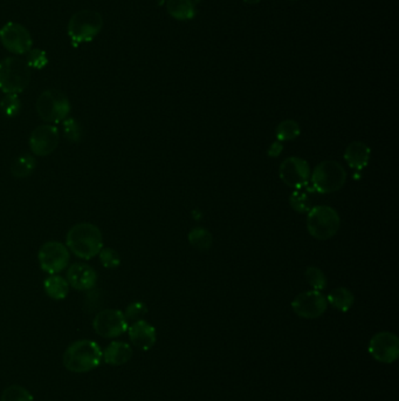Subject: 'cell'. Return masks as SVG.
<instances>
[{
	"mask_svg": "<svg viewBox=\"0 0 399 401\" xmlns=\"http://www.w3.org/2000/svg\"><path fill=\"white\" fill-rule=\"evenodd\" d=\"M66 247L81 260H92L103 248V235L95 224L81 222L69 229Z\"/></svg>",
	"mask_w": 399,
	"mask_h": 401,
	"instance_id": "1",
	"label": "cell"
},
{
	"mask_svg": "<svg viewBox=\"0 0 399 401\" xmlns=\"http://www.w3.org/2000/svg\"><path fill=\"white\" fill-rule=\"evenodd\" d=\"M102 362V350L98 342L82 339L68 346L63 355V365L71 372L85 373L98 367Z\"/></svg>",
	"mask_w": 399,
	"mask_h": 401,
	"instance_id": "2",
	"label": "cell"
},
{
	"mask_svg": "<svg viewBox=\"0 0 399 401\" xmlns=\"http://www.w3.org/2000/svg\"><path fill=\"white\" fill-rule=\"evenodd\" d=\"M105 25L102 14L98 11L83 9L73 14L67 25V34L74 46L95 39Z\"/></svg>",
	"mask_w": 399,
	"mask_h": 401,
	"instance_id": "3",
	"label": "cell"
},
{
	"mask_svg": "<svg viewBox=\"0 0 399 401\" xmlns=\"http://www.w3.org/2000/svg\"><path fill=\"white\" fill-rule=\"evenodd\" d=\"M31 81V68L19 56H7L0 61V91L4 94H20Z\"/></svg>",
	"mask_w": 399,
	"mask_h": 401,
	"instance_id": "4",
	"label": "cell"
},
{
	"mask_svg": "<svg viewBox=\"0 0 399 401\" xmlns=\"http://www.w3.org/2000/svg\"><path fill=\"white\" fill-rule=\"evenodd\" d=\"M72 111L71 101L59 89H47L36 100V112L49 125H58L68 118Z\"/></svg>",
	"mask_w": 399,
	"mask_h": 401,
	"instance_id": "5",
	"label": "cell"
},
{
	"mask_svg": "<svg viewBox=\"0 0 399 401\" xmlns=\"http://www.w3.org/2000/svg\"><path fill=\"white\" fill-rule=\"evenodd\" d=\"M347 180L343 166L337 161L321 162L311 174V186L320 194H331L340 191Z\"/></svg>",
	"mask_w": 399,
	"mask_h": 401,
	"instance_id": "6",
	"label": "cell"
},
{
	"mask_svg": "<svg viewBox=\"0 0 399 401\" xmlns=\"http://www.w3.org/2000/svg\"><path fill=\"white\" fill-rule=\"evenodd\" d=\"M307 214L308 231L316 240H329L340 229V216L334 208L316 205L311 208Z\"/></svg>",
	"mask_w": 399,
	"mask_h": 401,
	"instance_id": "7",
	"label": "cell"
},
{
	"mask_svg": "<svg viewBox=\"0 0 399 401\" xmlns=\"http://www.w3.org/2000/svg\"><path fill=\"white\" fill-rule=\"evenodd\" d=\"M69 258L68 248L58 240H49L43 244L38 253L40 268L48 275H58L68 267Z\"/></svg>",
	"mask_w": 399,
	"mask_h": 401,
	"instance_id": "8",
	"label": "cell"
},
{
	"mask_svg": "<svg viewBox=\"0 0 399 401\" xmlns=\"http://www.w3.org/2000/svg\"><path fill=\"white\" fill-rule=\"evenodd\" d=\"M0 43L14 56H25L32 49L30 31L19 23H7L0 29Z\"/></svg>",
	"mask_w": 399,
	"mask_h": 401,
	"instance_id": "9",
	"label": "cell"
},
{
	"mask_svg": "<svg viewBox=\"0 0 399 401\" xmlns=\"http://www.w3.org/2000/svg\"><path fill=\"white\" fill-rule=\"evenodd\" d=\"M93 328L105 339L118 338L128 331V320L120 310H102L93 320Z\"/></svg>",
	"mask_w": 399,
	"mask_h": 401,
	"instance_id": "10",
	"label": "cell"
},
{
	"mask_svg": "<svg viewBox=\"0 0 399 401\" xmlns=\"http://www.w3.org/2000/svg\"><path fill=\"white\" fill-rule=\"evenodd\" d=\"M327 298L316 290L300 293L291 302L295 315L304 319H316L327 311Z\"/></svg>",
	"mask_w": 399,
	"mask_h": 401,
	"instance_id": "11",
	"label": "cell"
},
{
	"mask_svg": "<svg viewBox=\"0 0 399 401\" xmlns=\"http://www.w3.org/2000/svg\"><path fill=\"white\" fill-rule=\"evenodd\" d=\"M369 353L382 364H393L399 355V339L393 333H380L373 335L369 342Z\"/></svg>",
	"mask_w": 399,
	"mask_h": 401,
	"instance_id": "12",
	"label": "cell"
},
{
	"mask_svg": "<svg viewBox=\"0 0 399 401\" xmlns=\"http://www.w3.org/2000/svg\"><path fill=\"white\" fill-rule=\"evenodd\" d=\"M279 174L288 187L302 189L311 180V168L306 160L291 156L282 162L279 169Z\"/></svg>",
	"mask_w": 399,
	"mask_h": 401,
	"instance_id": "13",
	"label": "cell"
},
{
	"mask_svg": "<svg viewBox=\"0 0 399 401\" xmlns=\"http://www.w3.org/2000/svg\"><path fill=\"white\" fill-rule=\"evenodd\" d=\"M59 129L54 125L38 126L30 136V148L33 154L40 158L48 156L59 146Z\"/></svg>",
	"mask_w": 399,
	"mask_h": 401,
	"instance_id": "14",
	"label": "cell"
},
{
	"mask_svg": "<svg viewBox=\"0 0 399 401\" xmlns=\"http://www.w3.org/2000/svg\"><path fill=\"white\" fill-rule=\"evenodd\" d=\"M66 280L69 286L78 291H90L98 283V273L86 263H76L67 270Z\"/></svg>",
	"mask_w": 399,
	"mask_h": 401,
	"instance_id": "15",
	"label": "cell"
},
{
	"mask_svg": "<svg viewBox=\"0 0 399 401\" xmlns=\"http://www.w3.org/2000/svg\"><path fill=\"white\" fill-rule=\"evenodd\" d=\"M128 335L131 344L142 351L152 349L157 340L156 329L144 319L133 323L128 328Z\"/></svg>",
	"mask_w": 399,
	"mask_h": 401,
	"instance_id": "16",
	"label": "cell"
},
{
	"mask_svg": "<svg viewBox=\"0 0 399 401\" xmlns=\"http://www.w3.org/2000/svg\"><path fill=\"white\" fill-rule=\"evenodd\" d=\"M133 358V349L128 342H113L102 351V359L112 366L125 365Z\"/></svg>",
	"mask_w": 399,
	"mask_h": 401,
	"instance_id": "17",
	"label": "cell"
},
{
	"mask_svg": "<svg viewBox=\"0 0 399 401\" xmlns=\"http://www.w3.org/2000/svg\"><path fill=\"white\" fill-rule=\"evenodd\" d=\"M348 166L355 171H362L367 167L370 158V148L363 142H353L344 153Z\"/></svg>",
	"mask_w": 399,
	"mask_h": 401,
	"instance_id": "18",
	"label": "cell"
},
{
	"mask_svg": "<svg viewBox=\"0 0 399 401\" xmlns=\"http://www.w3.org/2000/svg\"><path fill=\"white\" fill-rule=\"evenodd\" d=\"M43 289L49 298L54 300H63L68 295L69 284L65 277L51 275L43 282Z\"/></svg>",
	"mask_w": 399,
	"mask_h": 401,
	"instance_id": "19",
	"label": "cell"
},
{
	"mask_svg": "<svg viewBox=\"0 0 399 401\" xmlns=\"http://www.w3.org/2000/svg\"><path fill=\"white\" fill-rule=\"evenodd\" d=\"M167 10L171 17L182 21L193 19L196 16L192 0H167Z\"/></svg>",
	"mask_w": 399,
	"mask_h": 401,
	"instance_id": "20",
	"label": "cell"
},
{
	"mask_svg": "<svg viewBox=\"0 0 399 401\" xmlns=\"http://www.w3.org/2000/svg\"><path fill=\"white\" fill-rule=\"evenodd\" d=\"M353 295L346 288H336L328 295L327 302L341 313H348L353 305Z\"/></svg>",
	"mask_w": 399,
	"mask_h": 401,
	"instance_id": "21",
	"label": "cell"
},
{
	"mask_svg": "<svg viewBox=\"0 0 399 401\" xmlns=\"http://www.w3.org/2000/svg\"><path fill=\"white\" fill-rule=\"evenodd\" d=\"M36 168V160L33 155H19L11 166V174L16 178H27L34 173Z\"/></svg>",
	"mask_w": 399,
	"mask_h": 401,
	"instance_id": "22",
	"label": "cell"
},
{
	"mask_svg": "<svg viewBox=\"0 0 399 401\" xmlns=\"http://www.w3.org/2000/svg\"><path fill=\"white\" fill-rule=\"evenodd\" d=\"M189 242L198 250H209L212 245L213 237L205 228H195L189 234Z\"/></svg>",
	"mask_w": 399,
	"mask_h": 401,
	"instance_id": "23",
	"label": "cell"
},
{
	"mask_svg": "<svg viewBox=\"0 0 399 401\" xmlns=\"http://www.w3.org/2000/svg\"><path fill=\"white\" fill-rule=\"evenodd\" d=\"M0 111L6 118H16L21 111L19 94H5L0 100Z\"/></svg>",
	"mask_w": 399,
	"mask_h": 401,
	"instance_id": "24",
	"label": "cell"
},
{
	"mask_svg": "<svg viewBox=\"0 0 399 401\" xmlns=\"http://www.w3.org/2000/svg\"><path fill=\"white\" fill-rule=\"evenodd\" d=\"M300 135V126L294 120H285L276 128V138L279 141H291Z\"/></svg>",
	"mask_w": 399,
	"mask_h": 401,
	"instance_id": "25",
	"label": "cell"
},
{
	"mask_svg": "<svg viewBox=\"0 0 399 401\" xmlns=\"http://www.w3.org/2000/svg\"><path fill=\"white\" fill-rule=\"evenodd\" d=\"M289 203L291 207L300 214H306L313 208L309 195L302 189H295L294 193L289 198Z\"/></svg>",
	"mask_w": 399,
	"mask_h": 401,
	"instance_id": "26",
	"label": "cell"
},
{
	"mask_svg": "<svg viewBox=\"0 0 399 401\" xmlns=\"http://www.w3.org/2000/svg\"><path fill=\"white\" fill-rule=\"evenodd\" d=\"M0 401H34L26 388L19 385H12L3 392Z\"/></svg>",
	"mask_w": 399,
	"mask_h": 401,
	"instance_id": "27",
	"label": "cell"
},
{
	"mask_svg": "<svg viewBox=\"0 0 399 401\" xmlns=\"http://www.w3.org/2000/svg\"><path fill=\"white\" fill-rule=\"evenodd\" d=\"M63 131L65 138L72 143H79L82 138V127L80 122L74 118H67L63 121Z\"/></svg>",
	"mask_w": 399,
	"mask_h": 401,
	"instance_id": "28",
	"label": "cell"
},
{
	"mask_svg": "<svg viewBox=\"0 0 399 401\" xmlns=\"http://www.w3.org/2000/svg\"><path fill=\"white\" fill-rule=\"evenodd\" d=\"M24 56H25L24 60L26 61L30 68L43 69L48 65L47 53L40 49H33L32 47Z\"/></svg>",
	"mask_w": 399,
	"mask_h": 401,
	"instance_id": "29",
	"label": "cell"
},
{
	"mask_svg": "<svg viewBox=\"0 0 399 401\" xmlns=\"http://www.w3.org/2000/svg\"><path fill=\"white\" fill-rule=\"evenodd\" d=\"M306 280L313 290L321 291L326 289L327 286V277L322 273V270L316 267H309L306 270Z\"/></svg>",
	"mask_w": 399,
	"mask_h": 401,
	"instance_id": "30",
	"label": "cell"
},
{
	"mask_svg": "<svg viewBox=\"0 0 399 401\" xmlns=\"http://www.w3.org/2000/svg\"><path fill=\"white\" fill-rule=\"evenodd\" d=\"M98 258L105 269H116L121 264L120 253L113 248H102L101 251L98 253Z\"/></svg>",
	"mask_w": 399,
	"mask_h": 401,
	"instance_id": "31",
	"label": "cell"
},
{
	"mask_svg": "<svg viewBox=\"0 0 399 401\" xmlns=\"http://www.w3.org/2000/svg\"><path fill=\"white\" fill-rule=\"evenodd\" d=\"M147 313V308L144 303L134 302L129 304L125 309V317L128 322H138L141 320Z\"/></svg>",
	"mask_w": 399,
	"mask_h": 401,
	"instance_id": "32",
	"label": "cell"
},
{
	"mask_svg": "<svg viewBox=\"0 0 399 401\" xmlns=\"http://www.w3.org/2000/svg\"><path fill=\"white\" fill-rule=\"evenodd\" d=\"M282 151H284V146H282L281 141L273 142L271 147H269V155L271 158H276V156L281 154Z\"/></svg>",
	"mask_w": 399,
	"mask_h": 401,
	"instance_id": "33",
	"label": "cell"
},
{
	"mask_svg": "<svg viewBox=\"0 0 399 401\" xmlns=\"http://www.w3.org/2000/svg\"><path fill=\"white\" fill-rule=\"evenodd\" d=\"M245 3L249 4V5H256V4L260 3L261 0H244Z\"/></svg>",
	"mask_w": 399,
	"mask_h": 401,
	"instance_id": "34",
	"label": "cell"
}]
</instances>
